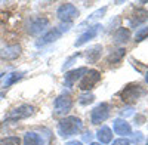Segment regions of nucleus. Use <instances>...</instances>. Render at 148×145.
I'll return each mask as SVG.
<instances>
[{"label": "nucleus", "instance_id": "obj_1", "mask_svg": "<svg viewBox=\"0 0 148 145\" xmlns=\"http://www.w3.org/2000/svg\"><path fill=\"white\" fill-rule=\"evenodd\" d=\"M83 127V123L79 117H74V116H68V117H64L61 122L58 123V135L61 138H71L74 135H77L79 132L82 130Z\"/></svg>", "mask_w": 148, "mask_h": 145}, {"label": "nucleus", "instance_id": "obj_2", "mask_svg": "<svg viewBox=\"0 0 148 145\" xmlns=\"http://www.w3.org/2000/svg\"><path fill=\"white\" fill-rule=\"evenodd\" d=\"M56 16L62 24H71L79 16V9L73 3H64L61 5L56 10Z\"/></svg>", "mask_w": 148, "mask_h": 145}, {"label": "nucleus", "instance_id": "obj_3", "mask_svg": "<svg viewBox=\"0 0 148 145\" xmlns=\"http://www.w3.org/2000/svg\"><path fill=\"white\" fill-rule=\"evenodd\" d=\"M110 111H111V107L107 102H101L99 105H96L92 113H90V122L92 124H101L104 123L105 120L110 117Z\"/></svg>", "mask_w": 148, "mask_h": 145}, {"label": "nucleus", "instance_id": "obj_4", "mask_svg": "<svg viewBox=\"0 0 148 145\" xmlns=\"http://www.w3.org/2000/svg\"><path fill=\"white\" fill-rule=\"evenodd\" d=\"M142 95H144V90L139 84H129V86H126L121 90L120 98H121L123 102L130 104V102H136Z\"/></svg>", "mask_w": 148, "mask_h": 145}, {"label": "nucleus", "instance_id": "obj_5", "mask_svg": "<svg viewBox=\"0 0 148 145\" xmlns=\"http://www.w3.org/2000/svg\"><path fill=\"white\" fill-rule=\"evenodd\" d=\"M73 108V99H71V96L67 93H62V95H59L58 98L55 99L53 102V111L56 116H65L68 114V111Z\"/></svg>", "mask_w": 148, "mask_h": 145}, {"label": "nucleus", "instance_id": "obj_6", "mask_svg": "<svg viewBox=\"0 0 148 145\" xmlns=\"http://www.w3.org/2000/svg\"><path fill=\"white\" fill-rule=\"evenodd\" d=\"M34 114V107L30 104H22L14 110H10L9 114L6 116L8 120H14V122H18V120H24V118H28L30 116Z\"/></svg>", "mask_w": 148, "mask_h": 145}, {"label": "nucleus", "instance_id": "obj_7", "mask_svg": "<svg viewBox=\"0 0 148 145\" xmlns=\"http://www.w3.org/2000/svg\"><path fill=\"white\" fill-rule=\"evenodd\" d=\"M101 80V72L96 71V70H89L86 74L82 77L80 84H79V89L84 90V92H89L90 89H93V86Z\"/></svg>", "mask_w": 148, "mask_h": 145}, {"label": "nucleus", "instance_id": "obj_8", "mask_svg": "<svg viewBox=\"0 0 148 145\" xmlns=\"http://www.w3.org/2000/svg\"><path fill=\"white\" fill-rule=\"evenodd\" d=\"M47 27H49V19L47 18H45V16H34V18L28 19L27 31L31 36H37V34H42Z\"/></svg>", "mask_w": 148, "mask_h": 145}, {"label": "nucleus", "instance_id": "obj_9", "mask_svg": "<svg viewBox=\"0 0 148 145\" xmlns=\"http://www.w3.org/2000/svg\"><path fill=\"white\" fill-rule=\"evenodd\" d=\"M88 71H89V68H86V67H79L76 70H73V71H68L65 74V77H64V84L67 88H73L74 84H76V81L80 80Z\"/></svg>", "mask_w": 148, "mask_h": 145}, {"label": "nucleus", "instance_id": "obj_10", "mask_svg": "<svg viewBox=\"0 0 148 145\" xmlns=\"http://www.w3.org/2000/svg\"><path fill=\"white\" fill-rule=\"evenodd\" d=\"M61 36H62V31H61L58 27L56 28H52V30H49V31H46L42 37L36 42V46L37 47H42V46H46V44H49V43H53V42H56Z\"/></svg>", "mask_w": 148, "mask_h": 145}, {"label": "nucleus", "instance_id": "obj_11", "mask_svg": "<svg viewBox=\"0 0 148 145\" xmlns=\"http://www.w3.org/2000/svg\"><path fill=\"white\" fill-rule=\"evenodd\" d=\"M99 28H101V25H99V24H95V25L89 27V28L86 30L84 33H82V34H80V37H79L76 42H74V46H76V47H79V46H83L84 43H88L89 40L95 39L96 36H98V33H99Z\"/></svg>", "mask_w": 148, "mask_h": 145}, {"label": "nucleus", "instance_id": "obj_12", "mask_svg": "<svg viewBox=\"0 0 148 145\" xmlns=\"http://www.w3.org/2000/svg\"><path fill=\"white\" fill-rule=\"evenodd\" d=\"M21 46L19 44H8L0 49V58L3 61H14L21 55Z\"/></svg>", "mask_w": 148, "mask_h": 145}, {"label": "nucleus", "instance_id": "obj_13", "mask_svg": "<svg viewBox=\"0 0 148 145\" xmlns=\"http://www.w3.org/2000/svg\"><path fill=\"white\" fill-rule=\"evenodd\" d=\"M113 130L116 135H120L123 138H126L132 133V127L125 118H116L113 122Z\"/></svg>", "mask_w": 148, "mask_h": 145}, {"label": "nucleus", "instance_id": "obj_14", "mask_svg": "<svg viewBox=\"0 0 148 145\" xmlns=\"http://www.w3.org/2000/svg\"><path fill=\"white\" fill-rule=\"evenodd\" d=\"M113 43L116 44H126L130 40V30L125 28V27H120L113 33Z\"/></svg>", "mask_w": 148, "mask_h": 145}, {"label": "nucleus", "instance_id": "obj_15", "mask_svg": "<svg viewBox=\"0 0 148 145\" xmlns=\"http://www.w3.org/2000/svg\"><path fill=\"white\" fill-rule=\"evenodd\" d=\"M24 74H25L24 71H12V72H8V74H5L3 77H0V83H2L3 88H9L14 83H16L18 80H21L24 77Z\"/></svg>", "mask_w": 148, "mask_h": 145}, {"label": "nucleus", "instance_id": "obj_16", "mask_svg": "<svg viewBox=\"0 0 148 145\" xmlns=\"http://www.w3.org/2000/svg\"><path fill=\"white\" fill-rule=\"evenodd\" d=\"M45 139L43 135L37 133V132H27L24 135V145H43Z\"/></svg>", "mask_w": 148, "mask_h": 145}, {"label": "nucleus", "instance_id": "obj_17", "mask_svg": "<svg viewBox=\"0 0 148 145\" xmlns=\"http://www.w3.org/2000/svg\"><path fill=\"white\" fill-rule=\"evenodd\" d=\"M105 12H107V6H104V8H101V9H98V10H95V12H92V14L79 25V28H84L86 25H90L92 22H95V21H98L99 18H102Z\"/></svg>", "mask_w": 148, "mask_h": 145}, {"label": "nucleus", "instance_id": "obj_18", "mask_svg": "<svg viewBox=\"0 0 148 145\" xmlns=\"http://www.w3.org/2000/svg\"><path fill=\"white\" fill-rule=\"evenodd\" d=\"M96 138L99 141V144H110L111 139H113V132H111L108 126H102L96 132Z\"/></svg>", "mask_w": 148, "mask_h": 145}, {"label": "nucleus", "instance_id": "obj_19", "mask_svg": "<svg viewBox=\"0 0 148 145\" xmlns=\"http://www.w3.org/2000/svg\"><path fill=\"white\" fill-rule=\"evenodd\" d=\"M86 56H88V61L89 62H96L101 56V52H102V46L101 44H95L92 47H89V51H86Z\"/></svg>", "mask_w": 148, "mask_h": 145}, {"label": "nucleus", "instance_id": "obj_20", "mask_svg": "<svg viewBox=\"0 0 148 145\" xmlns=\"http://www.w3.org/2000/svg\"><path fill=\"white\" fill-rule=\"evenodd\" d=\"M125 55H126V51L123 49V47H120V49H117L116 52H113V53H111V55L107 58V62H108V64H111V62L116 64V62H119Z\"/></svg>", "mask_w": 148, "mask_h": 145}, {"label": "nucleus", "instance_id": "obj_21", "mask_svg": "<svg viewBox=\"0 0 148 145\" xmlns=\"http://www.w3.org/2000/svg\"><path fill=\"white\" fill-rule=\"evenodd\" d=\"M93 99H95L93 93L86 92V93H82V95L79 96V104H80V105H88V104H92Z\"/></svg>", "mask_w": 148, "mask_h": 145}, {"label": "nucleus", "instance_id": "obj_22", "mask_svg": "<svg viewBox=\"0 0 148 145\" xmlns=\"http://www.w3.org/2000/svg\"><path fill=\"white\" fill-rule=\"evenodd\" d=\"M21 139L18 136H6L3 139H0V145H19Z\"/></svg>", "mask_w": 148, "mask_h": 145}, {"label": "nucleus", "instance_id": "obj_23", "mask_svg": "<svg viewBox=\"0 0 148 145\" xmlns=\"http://www.w3.org/2000/svg\"><path fill=\"white\" fill-rule=\"evenodd\" d=\"M148 37V27H144V28H139L135 34V42H142Z\"/></svg>", "mask_w": 148, "mask_h": 145}, {"label": "nucleus", "instance_id": "obj_24", "mask_svg": "<svg viewBox=\"0 0 148 145\" xmlns=\"http://www.w3.org/2000/svg\"><path fill=\"white\" fill-rule=\"evenodd\" d=\"M111 145H132V144H130V141L127 138H120V139H116Z\"/></svg>", "mask_w": 148, "mask_h": 145}, {"label": "nucleus", "instance_id": "obj_25", "mask_svg": "<svg viewBox=\"0 0 148 145\" xmlns=\"http://www.w3.org/2000/svg\"><path fill=\"white\" fill-rule=\"evenodd\" d=\"M142 139H144V136H142L141 132H138V133H135V136H133V142H136V145H138Z\"/></svg>", "mask_w": 148, "mask_h": 145}, {"label": "nucleus", "instance_id": "obj_26", "mask_svg": "<svg viewBox=\"0 0 148 145\" xmlns=\"http://www.w3.org/2000/svg\"><path fill=\"white\" fill-rule=\"evenodd\" d=\"M65 145H83V144H82V141H70Z\"/></svg>", "mask_w": 148, "mask_h": 145}, {"label": "nucleus", "instance_id": "obj_27", "mask_svg": "<svg viewBox=\"0 0 148 145\" xmlns=\"http://www.w3.org/2000/svg\"><path fill=\"white\" fill-rule=\"evenodd\" d=\"M90 138H92V133H90V132H86L84 136H83V139H84V141H88V139L90 141Z\"/></svg>", "mask_w": 148, "mask_h": 145}, {"label": "nucleus", "instance_id": "obj_28", "mask_svg": "<svg viewBox=\"0 0 148 145\" xmlns=\"http://www.w3.org/2000/svg\"><path fill=\"white\" fill-rule=\"evenodd\" d=\"M3 98H5V93H3V92H0V101H2Z\"/></svg>", "mask_w": 148, "mask_h": 145}, {"label": "nucleus", "instance_id": "obj_29", "mask_svg": "<svg viewBox=\"0 0 148 145\" xmlns=\"http://www.w3.org/2000/svg\"><path fill=\"white\" fill-rule=\"evenodd\" d=\"M89 145H101V144H99V142H90Z\"/></svg>", "mask_w": 148, "mask_h": 145}, {"label": "nucleus", "instance_id": "obj_30", "mask_svg": "<svg viewBox=\"0 0 148 145\" xmlns=\"http://www.w3.org/2000/svg\"><path fill=\"white\" fill-rule=\"evenodd\" d=\"M145 80H147V83H148V70H147V72H145Z\"/></svg>", "mask_w": 148, "mask_h": 145}, {"label": "nucleus", "instance_id": "obj_31", "mask_svg": "<svg viewBox=\"0 0 148 145\" xmlns=\"http://www.w3.org/2000/svg\"><path fill=\"white\" fill-rule=\"evenodd\" d=\"M145 145H148V139H147V144H145Z\"/></svg>", "mask_w": 148, "mask_h": 145}]
</instances>
